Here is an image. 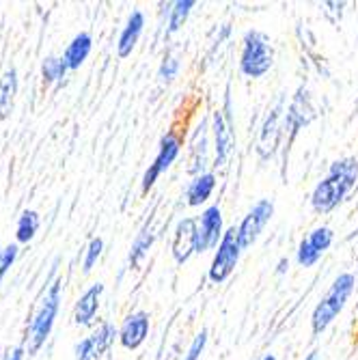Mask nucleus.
<instances>
[{"mask_svg": "<svg viewBox=\"0 0 358 360\" xmlns=\"http://www.w3.org/2000/svg\"><path fill=\"white\" fill-rule=\"evenodd\" d=\"M354 289H356V276L352 272H341L331 283L326 293H324V296L319 298V302L311 311V333H313V337L324 335L335 323V319L347 307Z\"/></svg>", "mask_w": 358, "mask_h": 360, "instance_id": "nucleus-1", "label": "nucleus"}, {"mask_svg": "<svg viewBox=\"0 0 358 360\" xmlns=\"http://www.w3.org/2000/svg\"><path fill=\"white\" fill-rule=\"evenodd\" d=\"M274 58H276V50L268 32L259 28H248L242 35L240 60H238L242 76L250 80L264 78L274 68Z\"/></svg>", "mask_w": 358, "mask_h": 360, "instance_id": "nucleus-2", "label": "nucleus"}, {"mask_svg": "<svg viewBox=\"0 0 358 360\" xmlns=\"http://www.w3.org/2000/svg\"><path fill=\"white\" fill-rule=\"evenodd\" d=\"M212 143H214V167H224L236 149V119L229 89L224 91L222 106L212 112Z\"/></svg>", "mask_w": 358, "mask_h": 360, "instance_id": "nucleus-3", "label": "nucleus"}, {"mask_svg": "<svg viewBox=\"0 0 358 360\" xmlns=\"http://www.w3.org/2000/svg\"><path fill=\"white\" fill-rule=\"evenodd\" d=\"M212 149H214L212 121L207 117H201L197 123H194L192 132L186 141V171L190 177L207 173L210 167H214Z\"/></svg>", "mask_w": 358, "mask_h": 360, "instance_id": "nucleus-4", "label": "nucleus"}, {"mask_svg": "<svg viewBox=\"0 0 358 360\" xmlns=\"http://www.w3.org/2000/svg\"><path fill=\"white\" fill-rule=\"evenodd\" d=\"M244 248L238 240V226H226V231L218 244V248L212 255V264L207 268V278L212 285H222L224 281H229V276L236 272L240 257Z\"/></svg>", "mask_w": 358, "mask_h": 360, "instance_id": "nucleus-5", "label": "nucleus"}, {"mask_svg": "<svg viewBox=\"0 0 358 360\" xmlns=\"http://www.w3.org/2000/svg\"><path fill=\"white\" fill-rule=\"evenodd\" d=\"M186 147V141H184V134L179 132V129H169V132L160 139L158 143V153L153 158V162L147 167V171L143 173V179H141V190L143 194H147L155 184L158 179L165 175L175 162L177 158L181 155V149Z\"/></svg>", "mask_w": 358, "mask_h": 360, "instance_id": "nucleus-6", "label": "nucleus"}, {"mask_svg": "<svg viewBox=\"0 0 358 360\" xmlns=\"http://www.w3.org/2000/svg\"><path fill=\"white\" fill-rule=\"evenodd\" d=\"M60 289H63V283L60 281H54L52 287L48 289V293L41 300V307L39 311L32 317L30 326H28V354H35L44 343L46 339L50 337L52 333V326H54V319L58 315V307H60Z\"/></svg>", "mask_w": 358, "mask_h": 360, "instance_id": "nucleus-7", "label": "nucleus"}, {"mask_svg": "<svg viewBox=\"0 0 358 360\" xmlns=\"http://www.w3.org/2000/svg\"><path fill=\"white\" fill-rule=\"evenodd\" d=\"M315 119V106H313V100H311V93L309 89L300 86L296 91V95L291 97L289 106L285 108V121H283V134L287 139V145L285 149L289 151V147L294 145L296 136L302 132V129Z\"/></svg>", "mask_w": 358, "mask_h": 360, "instance_id": "nucleus-8", "label": "nucleus"}, {"mask_svg": "<svg viewBox=\"0 0 358 360\" xmlns=\"http://www.w3.org/2000/svg\"><path fill=\"white\" fill-rule=\"evenodd\" d=\"M356 186H352L350 181L337 177V175H326L321 181L315 184V188L311 190V207L315 214L319 216H328L333 214L345 199L347 194L354 190Z\"/></svg>", "mask_w": 358, "mask_h": 360, "instance_id": "nucleus-9", "label": "nucleus"}, {"mask_svg": "<svg viewBox=\"0 0 358 360\" xmlns=\"http://www.w3.org/2000/svg\"><path fill=\"white\" fill-rule=\"evenodd\" d=\"M274 218V201L272 199H259L246 212V216L238 222V240L244 250L252 248L259 238L264 236L266 226Z\"/></svg>", "mask_w": 358, "mask_h": 360, "instance_id": "nucleus-10", "label": "nucleus"}, {"mask_svg": "<svg viewBox=\"0 0 358 360\" xmlns=\"http://www.w3.org/2000/svg\"><path fill=\"white\" fill-rule=\"evenodd\" d=\"M226 231L224 226V216L222 207L218 203H212L201 210L197 216V255L203 252H214Z\"/></svg>", "mask_w": 358, "mask_h": 360, "instance_id": "nucleus-11", "label": "nucleus"}, {"mask_svg": "<svg viewBox=\"0 0 358 360\" xmlns=\"http://www.w3.org/2000/svg\"><path fill=\"white\" fill-rule=\"evenodd\" d=\"M197 255V216H181L171 233V257L177 266H184Z\"/></svg>", "mask_w": 358, "mask_h": 360, "instance_id": "nucleus-12", "label": "nucleus"}, {"mask_svg": "<svg viewBox=\"0 0 358 360\" xmlns=\"http://www.w3.org/2000/svg\"><path fill=\"white\" fill-rule=\"evenodd\" d=\"M283 121H285V106H283V97L268 110L262 129H259V141H257V153L262 160H270L276 149L279 141L283 136Z\"/></svg>", "mask_w": 358, "mask_h": 360, "instance_id": "nucleus-13", "label": "nucleus"}, {"mask_svg": "<svg viewBox=\"0 0 358 360\" xmlns=\"http://www.w3.org/2000/svg\"><path fill=\"white\" fill-rule=\"evenodd\" d=\"M151 333V317L147 311H132L127 313L119 326V337L117 341L121 343L123 349L134 352L139 349Z\"/></svg>", "mask_w": 358, "mask_h": 360, "instance_id": "nucleus-14", "label": "nucleus"}, {"mask_svg": "<svg viewBox=\"0 0 358 360\" xmlns=\"http://www.w3.org/2000/svg\"><path fill=\"white\" fill-rule=\"evenodd\" d=\"M117 337L119 328H115L110 321H104L95 333H91L76 345V360H100Z\"/></svg>", "mask_w": 358, "mask_h": 360, "instance_id": "nucleus-15", "label": "nucleus"}, {"mask_svg": "<svg viewBox=\"0 0 358 360\" xmlns=\"http://www.w3.org/2000/svg\"><path fill=\"white\" fill-rule=\"evenodd\" d=\"M147 26V18L141 9H134L132 13L127 15L119 37H117V54L119 58H127L132 56V52L136 50L141 37H143V30Z\"/></svg>", "mask_w": 358, "mask_h": 360, "instance_id": "nucleus-16", "label": "nucleus"}, {"mask_svg": "<svg viewBox=\"0 0 358 360\" xmlns=\"http://www.w3.org/2000/svg\"><path fill=\"white\" fill-rule=\"evenodd\" d=\"M216 186H218V177L214 171H207V173H201L197 177H190L186 190H184V199H186V205L188 207H207L210 199L216 192Z\"/></svg>", "mask_w": 358, "mask_h": 360, "instance_id": "nucleus-17", "label": "nucleus"}, {"mask_svg": "<svg viewBox=\"0 0 358 360\" xmlns=\"http://www.w3.org/2000/svg\"><path fill=\"white\" fill-rule=\"evenodd\" d=\"M102 293H104V285L95 283L78 298V302L74 307V321L78 326H93V321L97 317V311H100Z\"/></svg>", "mask_w": 358, "mask_h": 360, "instance_id": "nucleus-18", "label": "nucleus"}, {"mask_svg": "<svg viewBox=\"0 0 358 360\" xmlns=\"http://www.w3.org/2000/svg\"><path fill=\"white\" fill-rule=\"evenodd\" d=\"M91 50H93V37L89 35V32H78V35L68 44V48H65L60 58L65 65H68V70L74 72V70L82 68L84 60L91 54Z\"/></svg>", "mask_w": 358, "mask_h": 360, "instance_id": "nucleus-19", "label": "nucleus"}, {"mask_svg": "<svg viewBox=\"0 0 358 360\" xmlns=\"http://www.w3.org/2000/svg\"><path fill=\"white\" fill-rule=\"evenodd\" d=\"M194 7H197L194 0H177V3L171 5V11L167 15V26H165V35L167 37H173L175 32L181 30V26L188 22L190 13L194 11Z\"/></svg>", "mask_w": 358, "mask_h": 360, "instance_id": "nucleus-20", "label": "nucleus"}, {"mask_svg": "<svg viewBox=\"0 0 358 360\" xmlns=\"http://www.w3.org/2000/svg\"><path fill=\"white\" fill-rule=\"evenodd\" d=\"M155 242V233H153V229L147 224L145 229H141V233L136 236V240L132 242V248H129V268H139L145 257L149 255L151 246Z\"/></svg>", "mask_w": 358, "mask_h": 360, "instance_id": "nucleus-21", "label": "nucleus"}, {"mask_svg": "<svg viewBox=\"0 0 358 360\" xmlns=\"http://www.w3.org/2000/svg\"><path fill=\"white\" fill-rule=\"evenodd\" d=\"M39 229V214L35 210H24L18 218V226H15V240L20 244H28L32 238H35Z\"/></svg>", "mask_w": 358, "mask_h": 360, "instance_id": "nucleus-22", "label": "nucleus"}, {"mask_svg": "<svg viewBox=\"0 0 358 360\" xmlns=\"http://www.w3.org/2000/svg\"><path fill=\"white\" fill-rule=\"evenodd\" d=\"M328 175H337L345 181H350L352 186L358 184V160L354 155H345V158H337L331 162Z\"/></svg>", "mask_w": 358, "mask_h": 360, "instance_id": "nucleus-23", "label": "nucleus"}, {"mask_svg": "<svg viewBox=\"0 0 358 360\" xmlns=\"http://www.w3.org/2000/svg\"><path fill=\"white\" fill-rule=\"evenodd\" d=\"M321 252L307 240V238H302L300 242H298V246H296V264L300 266V268H313V266H317L319 261H321Z\"/></svg>", "mask_w": 358, "mask_h": 360, "instance_id": "nucleus-24", "label": "nucleus"}, {"mask_svg": "<svg viewBox=\"0 0 358 360\" xmlns=\"http://www.w3.org/2000/svg\"><path fill=\"white\" fill-rule=\"evenodd\" d=\"M68 65L63 63V58L58 56H48L41 65V76H44V82L46 84H52V82H58L65 78V74H68Z\"/></svg>", "mask_w": 358, "mask_h": 360, "instance_id": "nucleus-25", "label": "nucleus"}, {"mask_svg": "<svg viewBox=\"0 0 358 360\" xmlns=\"http://www.w3.org/2000/svg\"><path fill=\"white\" fill-rule=\"evenodd\" d=\"M307 240L324 255V252H326L333 246V242H335V231H333L331 226H326V224H319V226L311 229Z\"/></svg>", "mask_w": 358, "mask_h": 360, "instance_id": "nucleus-26", "label": "nucleus"}, {"mask_svg": "<svg viewBox=\"0 0 358 360\" xmlns=\"http://www.w3.org/2000/svg\"><path fill=\"white\" fill-rule=\"evenodd\" d=\"M179 70H181V60H179L175 54H165V58H162L160 68H158V78H160V82L171 84V82L179 76Z\"/></svg>", "mask_w": 358, "mask_h": 360, "instance_id": "nucleus-27", "label": "nucleus"}, {"mask_svg": "<svg viewBox=\"0 0 358 360\" xmlns=\"http://www.w3.org/2000/svg\"><path fill=\"white\" fill-rule=\"evenodd\" d=\"M207 341H210V330L207 328H201L197 335L192 337V341H190L188 349L184 352V358L181 360H201L203 354H205Z\"/></svg>", "mask_w": 358, "mask_h": 360, "instance_id": "nucleus-28", "label": "nucleus"}, {"mask_svg": "<svg viewBox=\"0 0 358 360\" xmlns=\"http://www.w3.org/2000/svg\"><path fill=\"white\" fill-rule=\"evenodd\" d=\"M15 89H18V74H15V70H9L3 76V80H0V110H3V115L13 100Z\"/></svg>", "mask_w": 358, "mask_h": 360, "instance_id": "nucleus-29", "label": "nucleus"}, {"mask_svg": "<svg viewBox=\"0 0 358 360\" xmlns=\"http://www.w3.org/2000/svg\"><path fill=\"white\" fill-rule=\"evenodd\" d=\"M102 252H104V240L102 238H93L89 242V246L84 250V259H82V272L84 274H89L95 268V264L100 261Z\"/></svg>", "mask_w": 358, "mask_h": 360, "instance_id": "nucleus-30", "label": "nucleus"}, {"mask_svg": "<svg viewBox=\"0 0 358 360\" xmlns=\"http://www.w3.org/2000/svg\"><path fill=\"white\" fill-rule=\"evenodd\" d=\"M15 257H18V246L15 244H9V246H5L3 250H0V283H3L5 274L13 266Z\"/></svg>", "mask_w": 358, "mask_h": 360, "instance_id": "nucleus-31", "label": "nucleus"}, {"mask_svg": "<svg viewBox=\"0 0 358 360\" xmlns=\"http://www.w3.org/2000/svg\"><path fill=\"white\" fill-rule=\"evenodd\" d=\"M287 272H289V257H281V259H279V264H276L274 274H276V276H285Z\"/></svg>", "mask_w": 358, "mask_h": 360, "instance_id": "nucleus-32", "label": "nucleus"}, {"mask_svg": "<svg viewBox=\"0 0 358 360\" xmlns=\"http://www.w3.org/2000/svg\"><path fill=\"white\" fill-rule=\"evenodd\" d=\"M22 358H24V349L22 347H13V349H9L3 356V360H22Z\"/></svg>", "mask_w": 358, "mask_h": 360, "instance_id": "nucleus-33", "label": "nucleus"}, {"mask_svg": "<svg viewBox=\"0 0 358 360\" xmlns=\"http://www.w3.org/2000/svg\"><path fill=\"white\" fill-rule=\"evenodd\" d=\"M305 360H319V352H315V349L309 352V354L305 356Z\"/></svg>", "mask_w": 358, "mask_h": 360, "instance_id": "nucleus-34", "label": "nucleus"}, {"mask_svg": "<svg viewBox=\"0 0 358 360\" xmlns=\"http://www.w3.org/2000/svg\"><path fill=\"white\" fill-rule=\"evenodd\" d=\"M262 360H279V358H276L274 354H266V356H264Z\"/></svg>", "mask_w": 358, "mask_h": 360, "instance_id": "nucleus-35", "label": "nucleus"}]
</instances>
